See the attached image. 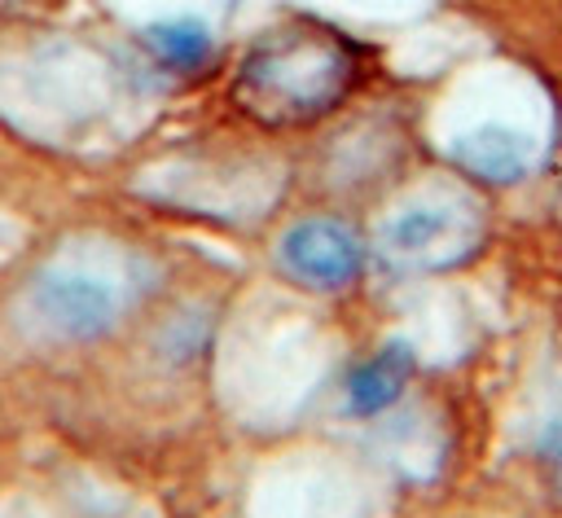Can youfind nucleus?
<instances>
[{"label":"nucleus","mask_w":562,"mask_h":518,"mask_svg":"<svg viewBox=\"0 0 562 518\" xmlns=\"http://www.w3.org/2000/svg\"><path fill=\"white\" fill-rule=\"evenodd\" d=\"M452 158L487 184H514L531 167V145L501 123H483L452 145Z\"/></svg>","instance_id":"nucleus-4"},{"label":"nucleus","mask_w":562,"mask_h":518,"mask_svg":"<svg viewBox=\"0 0 562 518\" xmlns=\"http://www.w3.org/2000/svg\"><path fill=\"white\" fill-rule=\"evenodd\" d=\"M356 61L347 44L321 26H285L263 35L237 70V97L268 123H303L329 114L351 88Z\"/></svg>","instance_id":"nucleus-1"},{"label":"nucleus","mask_w":562,"mask_h":518,"mask_svg":"<svg viewBox=\"0 0 562 518\" xmlns=\"http://www.w3.org/2000/svg\"><path fill=\"white\" fill-rule=\"evenodd\" d=\"M281 268L312 290H342L360 277V241L334 219L294 224L281 237Z\"/></svg>","instance_id":"nucleus-2"},{"label":"nucleus","mask_w":562,"mask_h":518,"mask_svg":"<svg viewBox=\"0 0 562 518\" xmlns=\"http://www.w3.org/2000/svg\"><path fill=\"white\" fill-rule=\"evenodd\" d=\"M31 307L44 329L75 342L105 334L114 320V294L79 272H44L40 281H31Z\"/></svg>","instance_id":"nucleus-3"},{"label":"nucleus","mask_w":562,"mask_h":518,"mask_svg":"<svg viewBox=\"0 0 562 518\" xmlns=\"http://www.w3.org/2000/svg\"><path fill=\"white\" fill-rule=\"evenodd\" d=\"M448 228H452V215H448V211L417 206V211L395 215V219L382 228V246H386L395 259H422L426 250L439 246V237H443Z\"/></svg>","instance_id":"nucleus-7"},{"label":"nucleus","mask_w":562,"mask_h":518,"mask_svg":"<svg viewBox=\"0 0 562 518\" xmlns=\"http://www.w3.org/2000/svg\"><path fill=\"white\" fill-rule=\"evenodd\" d=\"M408 378H413V351L404 342H386L382 351H373L364 364L347 373V408L356 417H373L400 399Z\"/></svg>","instance_id":"nucleus-5"},{"label":"nucleus","mask_w":562,"mask_h":518,"mask_svg":"<svg viewBox=\"0 0 562 518\" xmlns=\"http://www.w3.org/2000/svg\"><path fill=\"white\" fill-rule=\"evenodd\" d=\"M145 44L158 53V61L167 70H202L215 57L211 31L202 22H193V18H171V22L145 26Z\"/></svg>","instance_id":"nucleus-6"},{"label":"nucleus","mask_w":562,"mask_h":518,"mask_svg":"<svg viewBox=\"0 0 562 518\" xmlns=\"http://www.w3.org/2000/svg\"><path fill=\"white\" fill-rule=\"evenodd\" d=\"M544 461H549L553 483H558V492H562V421H553V426L544 430Z\"/></svg>","instance_id":"nucleus-8"}]
</instances>
